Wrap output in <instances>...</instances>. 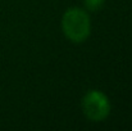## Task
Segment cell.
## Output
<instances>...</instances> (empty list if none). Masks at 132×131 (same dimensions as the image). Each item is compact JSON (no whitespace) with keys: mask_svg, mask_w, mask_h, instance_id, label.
Masks as SVG:
<instances>
[{"mask_svg":"<svg viewBox=\"0 0 132 131\" xmlns=\"http://www.w3.org/2000/svg\"><path fill=\"white\" fill-rule=\"evenodd\" d=\"M62 30L65 37L72 43L86 41L91 34V21L87 10L71 8L62 17Z\"/></svg>","mask_w":132,"mask_h":131,"instance_id":"cell-1","label":"cell"},{"mask_svg":"<svg viewBox=\"0 0 132 131\" xmlns=\"http://www.w3.org/2000/svg\"><path fill=\"white\" fill-rule=\"evenodd\" d=\"M82 111L84 114L92 122H101L104 121L109 113H110V100L106 96V94H104L100 90H90L85 94V96L82 98Z\"/></svg>","mask_w":132,"mask_h":131,"instance_id":"cell-2","label":"cell"},{"mask_svg":"<svg viewBox=\"0 0 132 131\" xmlns=\"http://www.w3.org/2000/svg\"><path fill=\"white\" fill-rule=\"evenodd\" d=\"M105 0H84V4H85V8L90 10V12H96V10H100L104 5Z\"/></svg>","mask_w":132,"mask_h":131,"instance_id":"cell-3","label":"cell"}]
</instances>
